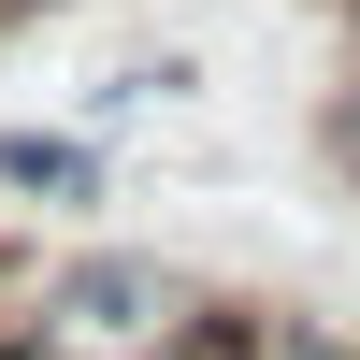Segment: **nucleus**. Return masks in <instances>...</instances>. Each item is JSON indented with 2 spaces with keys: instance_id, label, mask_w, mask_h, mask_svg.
<instances>
[{
  "instance_id": "f257e3e1",
  "label": "nucleus",
  "mask_w": 360,
  "mask_h": 360,
  "mask_svg": "<svg viewBox=\"0 0 360 360\" xmlns=\"http://www.w3.org/2000/svg\"><path fill=\"white\" fill-rule=\"evenodd\" d=\"M15 317H29L44 346H72V360H159V346L202 317V274L159 259V245H72V259L29 274Z\"/></svg>"
},
{
  "instance_id": "f03ea898",
  "label": "nucleus",
  "mask_w": 360,
  "mask_h": 360,
  "mask_svg": "<svg viewBox=\"0 0 360 360\" xmlns=\"http://www.w3.org/2000/svg\"><path fill=\"white\" fill-rule=\"evenodd\" d=\"M0 202H29V217H101V202H115L101 130H44V115H0Z\"/></svg>"
},
{
  "instance_id": "7ed1b4c3",
  "label": "nucleus",
  "mask_w": 360,
  "mask_h": 360,
  "mask_svg": "<svg viewBox=\"0 0 360 360\" xmlns=\"http://www.w3.org/2000/svg\"><path fill=\"white\" fill-rule=\"evenodd\" d=\"M317 159H332V173H346V202H360V72L317 101Z\"/></svg>"
}]
</instances>
